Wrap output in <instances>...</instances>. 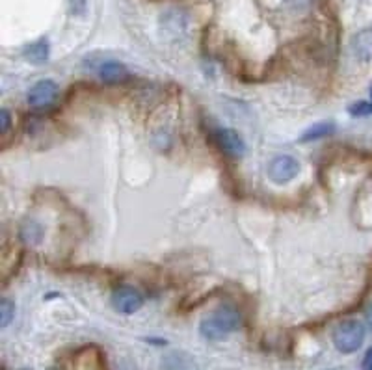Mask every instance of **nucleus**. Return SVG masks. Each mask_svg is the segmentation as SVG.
<instances>
[{
    "label": "nucleus",
    "mask_w": 372,
    "mask_h": 370,
    "mask_svg": "<svg viewBox=\"0 0 372 370\" xmlns=\"http://www.w3.org/2000/svg\"><path fill=\"white\" fill-rule=\"evenodd\" d=\"M242 326V315L234 307L222 305L199 324V331L208 341H222Z\"/></svg>",
    "instance_id": "nucleus-1"
},
{
    "label": "nucleus",
    "mask_w": 372,
    "mask_h": 370,
    "mask_svg": "<svg viewBox=\"0 0 372 370\" xmlns=\"http://www.w3.org/2000/svg\"><path fill=\"white\" fill-rule=\"evenodd\" d=\"M363 341H365V328L357 320H345L333 331L335 348L343 354H354L356 350L361 348Z\"/></svg>",
    "instance_id": "nucleus-2"
},
{
    "label": "nucleus",
    "mask_w": 372,
    "mask_h": 370,
    "mask_svg": "<svg viewBox=\"0 0 372 370\" xmlns=\"http://www.w3.org/2000/svg\"><path fill=\"white\" fill-rule=\"evenodd\" d=\"M60 97L58 84L53 82V80H39L37 84H34L30 88L27 95L28 105L32 106L34 110L37 112H47L51 108L56 106Z\"/></svg>",
    "instance_id": "nucleus-3"
},
{
    "label": "nucleus",
    "mask_w": 372,
    "mask_h": 370,
    "mask_svg": "<svg viewBox=\"0 0 372 370\" xmlns=\"http://www.w3.org/2000/svg\"><path fill=\"white\" fill-rule=\"evenodd\" d=\"M298 173H300V164L288 154H281L268 164V179L274 185H287Z\"/></svg>",
    "instance_id": "nucleus-4"
},
{
    "label": "nucleus",
    "mask_w": 372,
    "mask_h": 370,
    "mask_svg": "<svg viewBox=\"0 0 372 370\" xmlns=\"http://www.w3.org/2000/svg\"><path fill=\"white\" fill-rule=\"evenodd\" d=\"M213 138L216 145H218V149L225 157H229V159L244 157L246 142L237 131H233V128H218Z\"/></svg>",
    "instance_id": "nucleus-5"
},
{
    "label": "nucleus",
    "mask_w": 372,
    "mask_h": 370,
    "mask_svg": "<svg viewBox=\"0 0 372 370\" xmlns=\"http://www.w3.org/2000/svg\"><path fill=\"white\" fill-rule=\"evenodd\" d=\"M144 305V296L133 286H119L112 294V307L121 315H133Z\"/></svg>",
    "instance_id": "nucleus-6"
},
{
    "label": "nucleus",
    "mask_w": 372,
    "mask_h": 370,
    "mask_svg": "<svg viewBox=\"0 0 372 370\" xmlns=\"http://www.w3.org/2000/svg\"><path fill=\"white\" fill-rule=\"evenodd\" d=\"M99 77L107 84H121V82L128 80L131 74H128V69L121 62L108 60V62L101 64V67H99Z\"/></svg>",
    "instance_id": "nucleus-7"
},
{
    "label": "nucleus",
    "mask_w": 372,
    "mask_h": 370,
    "mask_svg": "<svg viewBox=\"0 0 372 370\" xmlns=\"http://www.w3.org/2000/svg\"><path fill=\"white\" fill-rule=\"evenodd\" d=\"M352 53L361 62L372 60V28H365L352 37Z\"/></svg>",
    "instance_id": "nucleus-8"
},
{
    "label": "nucleus",
    "mask_w": 372,
    "mask_h": 370,
    "mask_svg": "<svg viewBox=\"0 0 372 370\" xmlns=\"http://www.w3.org/2000/svg\"><path fill=\"white\" fill-rule=\"evenodd\" d=\"M48 56H51V45H48L47 37H41V39L30 43V45H27V48H25V58L36 65L45 64Z\"/></svg>",
    "instance_id": "nucleus-9"
},
{
    "label": "nucleus",
    "mask_w": 372,
    "mask_h": 370,
    "mask_svg": "<svg viewBox=\"0 0 372 370\" xmlns=\"http://www.w3.org/2000/svg\"><path fill=\"white\" fill-rule=\"evenodd\" d=\"M333 133H335V123H331V121L314 123V125H311V127H309L307 131L300 136V142L302 143L314 142V140H320V138L331 136Z\"/></svg>",
    "instance_id": "nucleus-10"
},
{
    "label": "nucleus",
    "mask_w": 372,
    "mask_h": 370,
    "mask_svg": "<svg viewBox=\"0 0 372 370\" xmlns=\"http://www.w3.org/2000/svg\"><path fill=\"white\" fill-rule=\"evenodd\" d=\"M41 237H43L41 225H39L37 222H34V220H27V222L21 225V238L27 244H30V246L39 242Z\"/></svg>",
    "instance_id": "nucleus-11"
},
{
    "label": "nucleus",
    "mask_w": 372,
    "mask_h": 370,
    "mask_svg": "<svg viewBox=\"0 0 372 370\" xmlns=\"http://www.w3.org/2000/svg\"><path fill=\"white\" fill-rule=\"evenodd\" d=\"M13 312H15L13 302L8 300V298H4V300L0 302V326H2V328H6V326L13 320Z\"/></svg>",
    "instance_id": "nucleus-12"
},
{
    "label": "nucleus",
    "mask_w": 372,
    "mask_h": 370,
    "mask_svg": "<svg viewBox=\"0 0 372 370\" xmlns=\"http://www.w3.org/2000/svg\"><path fill=\"white\" fill-rule=\"evenodd\" d=\"M348 114L354 117H365L372 114V103L367 101H357L354 105L348 106Z\"/></svg>",
    "instance_id": "nucleus-13"
},
{
    "label": "nucleus",
    "mask_w": 372,
    "mask_h": 370,
    "mask_svg": "<svg viewBox=\"0 0 372 370\" xmlns=\"http://www.w3.org/2000/svg\"><path fill=\"white\" fill-rule=\"evenodd\" d=\"M10 123H11L10 112L6 110V108H2V112H0V133H2V134L8 133V128H10Z\"/></svg>",
    "instance_id": "nucleus-14"
},
{
    "label": "nucleus",
    "mask_w": 372,
    "mask_h": 370,
    "mask_svg": "<svg viewBox=\"0 0 372 370\" xmlns=\"http://www.w3.org/2000/svg\"><path fill=\"white\" fill-rule=\"evenodd\" d=\"M71 13L74 15H84L86 13V0H69Z\"/></svg>",
    "instance_id": "nucleus-15"
},
{
    "label": "nucleus",
    "mask_w": 372,
    "mask_h": 370,
    "mask_svg": "<svg viewBox=\"0 0 372 370\" xmlns=\"http://www.w3.org/2000/svg\"><path fill=\"white\" fill-rule=\"evenodd\" d=\"M363 370H372V348L365 354V359H363Z\"/></svg>",
    "instance_id": "nucleus-16"
},
{
    "label": "nucleus",
    "mask_w": 372,
    "mask_h": 370,
    "mask_svg": "<svg viewBox=\"0 0 372 370\" xmlns=\"http://www.w3.org/2000/svg\"><path fill=\"white\" fill-rule=\"evenodd\" d=\"M367 324H368V328L372 329V305H371V309L367 311Z\"/></svg>",
    "instance_id": "nucleus-17"
},
{
    "label": "nucleus",
    "mask_w": 372,
    "mask_h": 370,
    "mask_svg": "<svg viewBox=\"0 0 372 370\" xmlns=\"http://www.w3.org/2000/svg\"><path fill=\"white\" fill-rule=\"evenodd\" d=\"M371 103H372V86H371Z\"/></svg>",
    "instance_id": "nucleus-18"
},
{
    "label": "nucleus",
    "mask_w": 372,
    "mask_h": 370,
    "mask_svg": "<svg viewBox=\"0 0 372 370\" xmlns=\"http://www.w3.org/2000/svg\"><path fill=\"white\" fill-rule=\"evenodd\" d=\"M48 370H60V369H48Z\"/></svg>",
    "instance_id": "nucleus-19"
},
{
    "label": "nucleus",
    "mask_w": 372,
    "mask_h": 370,
    "mask_svg": "<svg viewBox=\"0 0 372 370\" xmlns=\"http://www.w3.org/2000/svg\"><path fill=\"white\" fill-rule=\"evenodd\" d=\"M22 370H28V369H22Z\"/></svg>",
    "instance_id": "nucleus-20"
}]
</instances>
